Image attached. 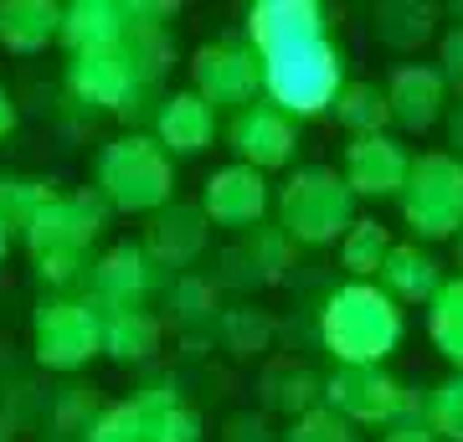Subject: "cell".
<instances>
[{"label": "cell", "instance_id": "1", "mask_svg": "<svg viewBox=\"0 0 463 442\" xmlns=\"http://www.w3.org/2000/svg\"><path fill=\"white\" fill-rule=\"evenodd\" d=\"M248 42L263 57V93L288 118L330 114L345 93V57L325 36L319 0H258L248 11Z\"/></svg>", "mask_w": 463, "mask_h": 442}, {"label": "cell", "instance_id": "2", "mask_svg": "<svg viewBox=\"0 0 463 442\" xmlns=\"http://www.w3.org/2000/svg\"><path fill=\"white\" fill-rule=\"evenodd\" d=\"M319 340L340 365H381L402 344V304L381 283H340L325 298Z\"/></svg>", "mask_w": 463, "mask_h": 442}, {"label": "cell", "instance_id": "3", "mask_svg": "<svg viewBox=\"0 0 463 442\" xmlns=\"http://www.w3.org/2000/svg\"><path fill=\"white\" fill-rule=\"evenodd\" d=\"M93 191H99L114 212L129 216H160L175 201V165L160 149V139L145 134H118L99 149L93 160Z\"/></svg>", "mask_w": 463, "mask_h": 442}, {"label": "cell", "instance_id": "4", "mask_svg": "<svg viewBox=\"0 0 463 442\" xmlns=\"http://www.w3.org/2000/svg\"><path fill=\"white\" fill-rule=\"evenodd\" d=\"M355 191L345 185L340 170L330 165H304L294 170L279 191V231H288L294 247H340L350 227H355Z\"/></svg>", "mask_w": 463, "mask_h": 442}, {"label": "cell", "instance_id": "5", "mask_svg": "<svg viewBox=\"0 0 463 442\" xmlns=\"http://www.w3.org/2000/svg\"><path fill=\"white\" fill-rule=\"evenodd\" d=\"M402 221L422 242H458L463 237V160L453 149H428L412 160L402 191Z\"/></svg>", "mask_w": 463, "mask_h": 442}, {"label": "cell", "instance_id": "6", "mask_svg": "<svg viewBox=\"0 0 463 442\" xmlns=\"http://www.w3.org/2000/svg\"><path fill=\"white\" fill-rule=\"evenodd\" d=\"M325 407L345 417L350 427H397L428 422V407L417 401L402 381H392L381 365H340L325 381Z\"/></svg>", "mask_w": 463, "mask_h": 442}, {"label": "cell", "instance_id": "7", "mask_svg": "<svg viewBox=\"0 0 463 442\" xmlns=\"http://www.w3.org/2000/svg\"><path fill=\"white\" fill-rule=\"evenodd\" d=\"M32 355L62 376L83 371L103 355V309L93 298H47L32 314Z\"/></svg>", "mask_w": 463, "mask_h": 442}, {"label": "cell", "instance_id": "8", "mask_svg": "<svg viewBox=\"0 0 463 442\" xmlns=\"http://www.w3.org/2000/svg\"><path fill=\"white\" fill-rule=\"evenodd\" d=\"M191 93L212 103V108H252L263 93V57L252 42H212L191 57Z\"/></svg>", "mask_w": 463, "mask_h": 442}, {"label": "cell", "instance_id": "9", "mask_svg": "<svg viewBox=\"0 0 463 442\" xmlns=\"http://www.w3.org/2000/svg\"><path fill=\"white\" fill-rule=\"evenodd\" d=\"M109 201L99 191H57V196L36 212V221L26 227V247H32V258L42 252H88V247L103 237L109 227Z\"/></svg>", "mask_w": 463, "mask_h": 442}, {"label": "cell", "instance_id": "10", "mask_svg": "<svg viewBox=\"0 0 463 442\" xmlns=\"http://www.w3.org/2000/svg\"><path fill=\"white\" fill-rule=\"evenodd\" d=\"M273 196H268V181L263 170H252V165H222L212 170L206 181H201V212L206 221L222 231H258V221L268 216Z\"/></svg>", "mask_w": 463, "mask_h": 442}, {"label": "cell", "instance_id": "11", "mask_svg": "<svg viewBox=\"0 0 463 442\" xmlns=\"http://www.w3.org/2000/svg\"><path fill=\"white\" fill-rule=\"evenodd\" d=\"M340 175L355 196H402L407 191V175H412V155L392 139V134H371V139H350L345 160H340Z\"/></svg>", "mask_w": 463, "mask_h": 442}, {"label": "cell", "instance_id": "12", "mask_svg": "<svg viewBox=\"0 0 463 442\" xmlns=\"http://www.w3.org/2000/svg\"><path fill=\"white\" fill-rule=\"evenodd\" d=\"M232 149H237L242 165L263 170V175L268 170H283L298 149V118H288L273 103H252V108H242V114L232 118Z\"/></svg>", "mask_w": 463, "mask_h": 442}, {"label": "cell", "instance_id": "13", "mask_svg": "<svg viewBox=\"0 0 463 442\" xmlns=\"http://www.w3.org/2000/svg\"><path fill=\"white\" fill-rule=\"evenodd\" d=\"M67 93L88 108L118 114L139 93V78L129 72V62L118 52H83V57H67Z\"/></svg>", "mask_w": 463, "mask_h": 442}, {"label": "cell", "instance_id": "14", "mask_svg": "<svg viewBox=\"0 0 463 442\" xmlns=\"http://www.w3.org/2000/svg\"><path fill=\"white\" fill-rule=\"evenodd\" d=\"M386 103H392V124H402L407 134H422L443 118L448 103V82L438 67L428 62H402L386 78Z\"/></svg>", "mask_w": 463, "mask_h": 442}, {"label": "cell", "instance_id": "15", "mask_svg": "<svg viewBox=\"0 0 463 442\" xmlns=\"http://www.w3.org/2000/svg\"><path fill=\"white\" fill-rule=\"evenodd\" d=\"M155 268V258L145 252V242H118L109 247L99 262H93V304H99L103 314L114 309H139L149 294V273Z\"/></svg>", "mask_w": 463, "mask_h": 442}, {"label": "cell", "instance_id": "16", "mask_svg": "<svg viewBox=\"0 0 463 442\" xmlns=\"http://www.w3.org/2000/svg\"><path fill=\"white\" fill-rule=\"evenodd\" d=\"M212 242V221L201 212V201H170L165 212L155 216V227L145 237V252L165 268H191Z\"/></svg>", "mask_w": 463, "mask_h": 442}, {"label": "cell", "instance_id": "17", "mask_svg": "<svg viewBox=\"0 0 463 442\" xmlns=\"http://www.w3.org/2000/svg\"><path fill=\"white\" fill-rule=\"evenodd\" d=\"M175 5H139V0H129V32H124V42H118V57L129 62V72L139 78V88H149L155 78H165L170 62H175V47H170V32L165 21Z\"/></svg>", "mask_w": 463, "mask_h": 442}, {"label": "cell", "instance_id": "18", "mask_svg": "<svg viewBox=\"0 0 463 442\" xmlns=\"http://www.w3.org/2000/svg\"><path fill=\"white\" fill-rule=\"evenodd\" d=\"M155 139H160V149H165L170 160L175 155H201V149L216 139V108L201 93H170L165 103H160V114H155Z\"/></svg>", "mask_w": 463, "mask_h": 442}, {"label": "cell", "instance_id": "19", "mask_svg": "<svg viewBox=\"0 0 463 442\" xmlns=\"http://www.w3.org/2000/svg\"><path fill=\"white\" fill-rule=\"evenodd\" d=\"M67 5L57 0H0V47L16 57H36L52 42H62Z\"/></svg>", "mask_w": 463, "mask_h": 442}, {"label": "cell", "instance_id": "20", "mask_svg": "<svg viewBox=\"0 0 463 442\" xmlns=\"http://www.w3.org/2000/svg\"><path fill=\"white\" fill-rule=\"evenodd\" d=\"M129 32V5L124 0H72L62 21V47L67 57H83V52H118Z\"/></svg>", "mask_w": 463, "mask_h": 442}, {"label": "cell", "instance_id": "21", "mask_svg": "<svg viewBox=\"0 0 463 442\" xmlns=\"http://www.w3.org/2000/svg\"><path fill=\"white\" fill-rule=\"evenodd\" d=\"M443 262L432 258L428 247L417 242H397L392 262H386V273H381V288L397 298V304H432L438 288H443Z\"/></svg>", "mask_w": 463, "mask_h": 442}, {"label": "cell", "instance_id": "22", "mask_svg": "<svg viewBox=\"0 0 463 442\" xmlns=\"http://www.w3.org/2000/svg\"><path fill=\"white\" fill-rule=\"evenodd\" d=\"M165 340V324L155 319L149 309H114L103 314V355L118 365H139L149 361Z\"/></svg>", "mask_w": 463, "mask_h": 442}, {"label": "cell", "instance_id": "23", "mask_svg": "<svg viewBox=\"0 0 463 442\" xmlns=\"http://www.w3.org/2000/svg\"><path fill=\"white\" fill-rule=\"evenodd\" d=\"M134 407H139V417H145V442H201V437H206L201 417L185 407L170 386L139 391V396H134Z\"/></svg>", "mask_w": 463, "mask_h": 442}, {"label": "cell", "instance_id": "24", "mask_svg": "<svg viewBox=\"0 0 463 442\" xmlns=\"http://www.w3.org/2000/svg\"><path fill=\"white\" fill-rule=\"evenodd\" d=\"M392 252H397V242H392V231L381 227L376 216H361V221L340 237V268L350 273V283H381Z\"/></svg>", "mask_w": 463, "mask_h": 442}, {"label": "cell", "instance_id": "25", "mask_svg": "<svg viewBox=\"0 0 463 442\" xmlns=\"http://www.w3.org/2000/svg\"><path fill=\"white\" fill-rule=\"evenodd\" d=\"M432 21H438V11L422 5V0H386V5H376V16H371V32H376L381 47L417 52L432 36Z\"/></svg>", "mask_w": 463, "mask_h": 442}, {"label": "cell", "instance_id": "26", "mask_svg": "<svg viewBox=\"0 0 463 442\" xmlns=\"http://www.w3.org/2000/svg\"><path fill=\"white\" fill-rule=\"evenodd\" d=\"M330 114L350 139H371V134H386L392 103H386V88H376V82H345V93L335 99Z\"/></svg>", "mask_w": 463, "mask_h": 442}, {"label": "cell", "instance_id": "27", "mask_svg": "<svg viewBox=\"0 0 463 442\" xmlns=\"http://www.w3.org/2000/svg\"><path fill=\"white\" fill-rule=\"evenodd\" d=\"M428 340L448 365L463 371V278H448L428 304Z\"/></svg>", "mask_w": 463, "mask_h": 442}, {"label": "cell", "instance_id": "28", "mask_svg": "<svg viewBox=\"0 0 463 442\" xmlns=\"http://www.w3.org/2000/svg\"><path fill=\"white\" fill-rule=\"evenodd\" d=\"M268 340H273V324H268V314H258V309H227V314H222V344H227L237 361H252V355H263Z\"/></svg>", "mask_w": 463, "mask_h": 442}, {"label": "cell", "instance_id": "29", "mask_svg": "<svg viewBox=\"0 0 463 442\" xmlns=\"http://www.w3.org/2000/svg\"><path fill=\"white\" fill-rule=\"evenodd\" d=\"M428 427L438 432V442H463V371L428 396Z\"/></svg>", "mask_w": 463, "mask_h": 442}, {"label": "cell", "instance_id": "30", "mask_svg": "<svg viewBox=\"0 0 463 442\" xmlns=\"http://www.w3.org/2000/svg\"><path fill=\"white\" fill-rule=\"evenodd\" d=\"M83 442H145V417L134 401H109L83 432Z\"/></svg>", "mask_w": 463, "mask_h": 442}, {"label": "cell", "instance_id": "31", "mask_svg": "<svg viewBox=\"0 0 463 442\" xmlns=\"http://www.w3.org/2000/svg\"><path fill=\"white\" fill-rule=\"evenodd\" d=\"M283 442H361V437H355V427L345 417H335L330 407H315V411H304V417H294Z\"/></svg>", "mask_w": 463, "mask_h": 442}, {"label": "cell", "instance_id": "32", "mask_svg": "<svg viewBox=\"0 0 463 442\" xmlns=\"http://www.w3.org/2000/svg\"><path fill=\"white\" fill-rule=\"evenodd\" d=\"M170 304H175V314H181L185 324H191V319H212V309H216V283H212V278H196V273H185V278L170 288Z\"/></svg>", "mask_w": 463, "mask_h": 442}, {"label": "cell", "instance_id": "33", "mask_svg": "<svg viewBox=\"0 0 463 442\" xmlns=\"http://www.w3.org/2000/svg\"><path fill=\"white\" fill-rule=\"evenodd\" d=\"M99 411L103 407H93V391H88V386H67V391L57 396V407H52V422L62 427V432H88Z\"/></svg>", "mask_w": 463, "mask_h": 442}, {"label": "cell", "instance_id": "34", "mask_svg": "<svg viewBox=\"0 0 463 442\" xmlns=\"http://www.w3.org/2000/svg\"><path fill=\"white\" fill-rule=\"evenodd\" d=\"M88 268V252H42L36 258V278L52 283V288H67Z\"/></svg>", "mask_w": 463, "mask_h": 442}, {"label": "cell", "instance_id": "35", "mask_svg": "<svg viewBox=\"0 0 463 442\" xmlns=\"http://www.w3.org/2000/svg\"><path fill=\"white\" fill-rule=\"evenodd\" d=\"M279 407H288V411H315V381H309V371H288V376L279 381V391H268Z\"/></svg>", "mask_w": 463, "mask_h": 442}, {"label": "cell", "instance_id": "36", "mask_svg": "<svg viewBox=\"0 0 463 442\" xmlns=\"http://www.w3.org/2000/svg\"><path fill=\"white\" fill-rule=\"evenodd\" d=\"M438 72H443V82L453 93H463V26H453V32L438 42Z\"/></svg>", "mask_w": 463, "mask_h": 442}, {"label": "cell", "instance_id": "37", "mask_svg": "<svg viewBox=\"0 0 463 442\" xmlns=\"http://www.w3.org/2000/svg\"><path fill=\"white\" fill-rule=\"evenodd\" d=\"M381 442H438V432L428 422H397V427H386Z\"/></svg>", "mask_w": 463, "mask_h": 442}, {"label": "cell", "instance_id": "38", "mask_svg": "<svg viewBox=\"0 0 463 442\" xmlns=\"http://www.w3.org/2000/svg\"><path fill=\"white\" fill-rule=\"evenodd\" d=\"M448 145L463 160V103H453V114H448Z\"/></svg>", "mask_w": 463, "mask_h": 442}, {"label": "cell", "instance_id": "39", "mask_svg": "<svg viewBox=\"0 0 463 442\" xmlns=\"http://www.w3.org/2000/svg\"><path fill=\"white\" fill-rule=\"evenodd\" d=\"M16 129V103H11V93H5V82H0V139Z\"/></svg>", "mask_w": 463, "mask_h": 442}, {"label": "cell", "instance_id": "40", "mask_svg": "<svg viewBox=\"0 0 463 442\" xmlns=\"http://www.w3.org/2000/svg\"><path fill=\"white\" fill-rule=\"evenodd\" d=\"M11 237H16V227H11V221H5V216H0V262L11 258Z\"/></svg>", "mask_w": 463, "mask_h": 442}, {"label": "cell", "instance_id": "41", "mask_svg": "<svg viewBox=\"0 0 463 442\" xmlns=\"http://www.w3.org/2000/svg\"><path fill=\"white\" fill-rule=\"evenodd\" d=\"M453 262H458V278H463V237L453 242Z\"/></svg>", "mask_w": 463, "mask_h": 442}]
</instances>
